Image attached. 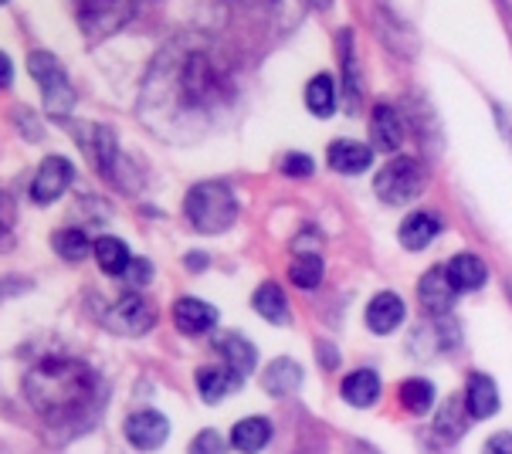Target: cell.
I'll use <instances>...</instances> for the list:
<instances>
[{"instance_id": "cell-1", "label": "cell", "mask_w": 512, "mask_h": 454, "mask_svg": "<svg viewBox=\"0 0 512 454\" xmlns=\"http://www.w3.org/2000/svg\"><path fill=\"white\" fill-rule=\"evenodd\" d=\"M146 116L150 112H177L180 119L190 112H204L214 106H228L231 82L218 68L214 48L207 45H170L167 55L156 61L150 82H146Z\"/></svg>"}, {"instance_id": "cell-2", "label": "cell", "mask_w": 512, "mask_h": 454, "mask_svg": "<svg viewBox=\"0 0 512 454\" xmlns=\"http://www.w3.org/2000/svg\"><path fill=\"white\" fill-rule=\"evenodd\" d=\"M24 397L31 400L34 414L45 421L51 431L82 434L102 410V380L92 366L51 356L41 360L24 377Z\"/></svg>"}, {"instance_id": "cell-3", "label": "cell", "mask_w": 512, "mask_h": 454, "mask_svg": "<svg viewBox=\"0 0 512 454\" xmlns=\"http://www.w3.org/2000/svg\"><path fill=\"white\" fill-rule=\"evenodd\" d=\"M184 214L194 231L224 234L238 221V197H234V190L221 180L194 183L184 200Z\"/></svg>"}, {"instance_id": "cell-4", "label": "cell", "mask_w": 512, "mask_h": 454, "mask_svg": "<svg viewBox=\"0 0 512 454\" xmlns=\"http://www.w3.org/2000/svg\"><path fill=\"white\" fill-rule=\"evenodd\" d=\"M28 68L34 82H38L41 95H45V109L51 116H68L75 109V89L62 61L51 55V51H31Z\"/></svg>"}, {"instance_id": "cell-5", "label": "cell", "mask_w": 512, "mask_h": 454, "mask_svg": "<svg viewBox=\"0 0 512 454\" xmlns=\"http://www.w3.org/2000/svg\"><path fill=\"white\" fill-rule=\"evenodd\" d=\"M424 183H428V173H424L421 160H414V156H397V160H390L387 167L377 173L373 190H377V197L384 200V204L401 207L421 194Z\"/></svg>"}, {"instance_id": "cell-6", "label": "cell", "mask_w": 512, "mask_h": 454, "mask_svg": "<svg viewBox=\"0 0 512 454\" xmlns=\"http://www.w3.org/2000/svg\"><path fill=\"white\" fill-rule=\"evenodd\" d=\"M78 24H82L85 38L89 41H102L109 34H116L129 17L136 14V4H109V0H89V4L75 7Z\"/></svg>"}, {"instance_id": "cell-7", "label": "cell", "mask_w": 512, "mask_h": 454, "mask_svg": "<svg viewBox=\"0 0 512 454\" xmlns=\"http://www.w3.org/2000/svg\"><path fill=\"white\" fill-rule=\"evenodd\" d=\"M153 322H156V309L143 295H123L106 312V326L119 336H143L153 329Z\"/></svg>"}, {"instance_id": "cell-8", "label": "cell", "mask_w": 512, "mask_h": 454, "mask_svg": "<svg viewBox=\"0 0 512 454\" xmlns=\"http://www.w3.org/2000/svg\"><path fill=\"white\" fill-rule=\"evenodd\" d=\"M72 177H75L72 160H65V156H48L31 180V200L34 204H51V200H58L65 194Z\"/></svg>"}, {"instance_id": "cell-9", "label": "cell", "mask_w": 512, "mask_h": 454, "mask_svg": "<svg viewBox=\"0 0 512 454\" xmlns=\"http://www.w3.org/2000/svg\"><path fill=\"white\" fill-rule=\"evenodd\" d=\"M170 438V421L160 410H136L126 421V441L140 451H156L163 448Z\"/></svg>"}, {"instance_id": "cell-10", "label": "cell", "mask_w": 512, "mask_h": 454, "mask_svg": "<svg viewBox=\"0 0 512 454\" xmlns=\"http://www.w3.org/2000/svg\"><path fill=\"white\" fill-rule=\"evenodd\" d=\"M455 295H458V288L451 285L445 265H435L418 282V302L424 312H431V316H445L451 305H455Z\"/></svg>"}, {"instance_id": "cell-11", "label": "cell", "mask_w": 512, "mask_h": 454, "mask_svg": "<svg viewBox=\"0 0 512 454\" xmlns=\"http://www.w3.org/2000/svg\"><path fill=\"white\" fill-rule=\"evenodd\" d=\"M404 299L394 292H380L373 295L370 305H367V329L377 336H390L397 326L404 322Z\"/></svg>"}, {"instance_id": "cell-12", "label": "cell", "mask_w": 512, "mask_h": 454, "mask_svg": "<svg viewBox=\"0 0 512 454\" xmlns=\"http://www.w3.org/2000/svg\"><path fill=\"white\" fill-rule=\"evenodd\" d=\"M173 322H177L180 333L187 336H204L218 326V309L201 299H180L173 305Z\"/></svg>"}, {"instance_id": "cell-13", "label": "cell", "mask_w": 512, "mask_h": 454, "mask_svg": "<svg viewBox=\"0 0 512 454\" xmlns=\"http://www.w3.org/2000/svg\"><path fill=\"white\" fill-rule=\"evenodd\" d=\"M370 163H373V150L367 143H357V139H336V143H329V167L336 173L357 177V173L370 170Z\"/></svg>"}, {"instance_id": "cell-14", "label": "cell", "mask_w": 512, "mask_h": 454, "mask_svg": "<svg viewBox=\"0 0 512 454\" xmlns=\"http://www.w3.org/2000/svg\"><path fill=\"white\" fill-rule=\"evenodd\" d=\"M373 146H377L380 153H394L401 150L404 143V122H401V112L394 106H387V102H380L377 109H373Z\"/></svg>"}, {"instance_id": "cell-15", "label": "cell", "mask_w": 512, "mask_h": 454, "mask_svg": "<svg viewBox=\"0 0 512 454\" xmlns=\"http://www.w3.org/2000/svg\"><path fill=\"white\" fill-rule=\"evenodd\" d=\"M465 407H468V417H475V421H485V417H492L499 410V390L489 373H472V377H468Z\"/></svg>"}, {"instance_id": "cell-16", "label": "cell", "mask_w": 512, "mask_h": 454, "mask_svg": "<svg viewBox=\"0 0 512 454\" xmlns=\"http://www.w3.org/2000/svg\"><path fill=\"white\" fill-rule=\"evenodd\" d=\"M262 387L272 397H292L295 390L302 387V366L295 360H289V356H279V360H272L265 366Z\"/></svg>"}, {"instance_id": "cell-17", "label": "cell", "mask_w": 512, "mask_h": 454, "mask_svg": "<svg viewBox=\"0 0 512 454\" xmlns=\"http://www.w3.org/2000/svg\"><path fill=\"white\" fill-rule=\"evenodd\" d=\"M441 234V217L435 211H414L401 224V244L407 251H424Z\"/></svg>"}, {"instance_id": "cell-18", "label": "cell", "mask_w": 512, "mask_h": 454, "mask_svg": "<svg viewBox=\"0 0 512 454\" xmlns=\"http://www.w3.org/2000/svg\"><path fill=\"white\" fill-rule=\"evenodd\" d=\"M214 349H218V356L224 363H228V370L234 373V377H248L251 370H255V346L248 343L241 333H228L221 336L218 343H214Z\"/></svg>"}, {"instance_id": "cell-19", "label": "cell", "mask_w": 512, "mask_h": 454, "mask_svg": "<svg viewBox=\"0 0 512 454\" xmlns=\"http://www.w3.org/2000/svg\"><path fill=\"white\" fill-rule=\"evenodd\" d=\"M268 441H272V421L265 417H245L231 427V448L241 454H258Z\"/></svg>"}, {"instance_id": "cell-20", "label": "cell", "mask_w": 512, "mask_h": 454, "mask_svg": "<svg viewBox=\"0 0 512 454\" xmlns=\"http://www.w3.org/2000/svg\"><path fill=\"white\" fill-rule=\"evenodd\" d=\"M238 387H241V377H234L228 366H224V370L221 366H201V370H197V394H201L207 404H218V400L234 394Z\"/></svg>"}, {"instance_id": "cell-21", "label": "cell", "mask_w": 512, "mask_h": 454, "mask_svg": "<svg viewBox=\"0 0 512 454\" xmlns=\"http://www.w3.org/2000/svg\"><path fill=\"white\" fill-rule=\"evenodd\" d=\"M445 268H448L451 285H455L458 292H475V288H482L485 278H489V268H485V261L475 258V255H468V251L455 255Z\"/></svg>"}, {"instance_id": "cell-22", "label": "cell", "mask_w": 512, "mask_h": 454, "mask_svg": "<svg viewBox=\"0 0 512 454\" xmlns=\"http://www.w3.org/2000/svg\"><path fill=\"white\" fill-rule=\"evenodd\" d=\"M251 309H255L265 322H272V326H285V322H289V302H285V292L275 282H265L255 288Z\"/></svg>"}, {"instance_id": "cell-23", "label": "cell", "mask_w": 512, "mask_h": 454, "mask_svg": "<svg viewBox=\"0 0 512 454\" xmlns=\"http://www.w3.org/2000/svg\"><path fill=\"white\" fill-rule=\"evenodd\" d=\"M340 61H343L346 109L357 112V106H360V61H357V45H353V31L340 34Z\"/></svg>"}, {"instance_id": "cell-24", "label": "cell", "mask_w": 512, "mask_h": 454, "mask_svg": "<svg viewBox=\"0 0 512 454\" xmlns=\"http://www.w3.org/2000/svg\"><path fill=\"white\" fill-rule=\"evenodd\" d=\"M380 397V377L373 370H353L343 380V400L350 407H373Z\"/></svg>"}, {"instance_id": "cell-25", "label": "cell", "mask_w": 512, "mask_h": 454, "mask_svg": "<svg viewBox=\"0 0 512 454\" xmlns=\"http://www.w3.org/2000/svg\"><path fill=\"white\" fill-rule=\"evenodd\" d=\"M95 258H99V268L106 275L126 278L129 265H133V255H129L126 241H119V238H95Z\"/></svg>"}, {"instance_id": "cell-26", "label": "cell", "mask_w": 512, "mask_h": 454, "mask_svg": "<svg viewBox=\"0 0 512 454\" xmlns=\"http://www.w3.org/2000/svg\"><path fill=\"white\" fill-rule=\"evenodd\" d=\"M465 400H448L441 407L438 421H435V438L441 444H455L458 438L465 434V424H468V407H462Z\"/></svg>"}, {"instance_id": "cell-27", "label": "cell", "mask_w": 512, "mask_h": 454, "mask_svg": "<svg viewBox=\"0 0 512 454\" xmlns=\"http://www.w3.org/2000/svg\"><path fill=\"white\" fill-rule=\"evenodd\" d=\"M306 106H309L312 116H319V119L333 116V109H336V82H333V75L309 78V85H306Z\"/></svg>"}, {"instance_id": "cell-28", "label": "cell", "mask_w": 512, "mask_h": 454, "mask_svg": "<svg viewBox=\"0 0 512 454\" xmlns=\"http://www.w3.org/2000/svg\"><path fill=\"white\" fill-rule=\"evenodd\" d=\"M51 248H55V255L62 261H82L95 244L85 238L78 227H65V231H55V238H51Z\"/></svg>"}, {"instance_id": "cell-29", "label": "cell", "mask_w": 512, "mask_h": 454, "mask_svg": "<svg viewBox=\"0 0 512 454\" xmlns=\"http://www.w3.org/2000/svg\"><path fill=\"white\" fill-rule=\"evenodd\" d=\"M323 275H326V265H323V258L319 255H299L292 261V268H289V278H292V285H299V288H306V292H312V288H319V282H323Z\"/></svg>"}, {"instance_id": "cell-30", "label": "cell", "mask_w": 512, "mask_h": 454, "mask_svg": "<svg viewBox=\"0 0 512 454\" xmlns=\"http://www.w3.org/2000/svg\"><path fill=\"white\" fill-rule=\"evenodd\" d=\"M401 404L404 410H411V414H428V410L435 407V387L421 377L407 380L401 387Z\"/></svg>"}, {"instance_id": "cell-31", "label": "cell", "mask_w": 512, "mask_h": 454, "mask_svg": "<svg viewBox=\"0 0 512 454\" xmlns=\"http://www.w3.org/2000/svg\"><path fill=\"white\" fill-rule=\"evenodd\" d=\"M224 448H228V444H224L221 434L211 431V427H207V431H201L194 441H190V454H224Z\"/></svg>"}, {"instance_id": "cell-32", "label": "cell", "mask_w": 512, "mask_h": 454, "mask_svg": "<svg viewBox=\"0 0 512 454\" xmlns=\"http://www.w3.org/2000/svg\"><path fill=\"white\" fill-rule=\"evenodd\" d=\"M312 170H316V163H312V156H306V153H285L282 156L285 177H312Z\"/></svg>"}, {"instance_id": "cell-33", "label": "cell", "mask_w": 512, "mask_h": 454, "mask_svg": "<svg viewBox=\"0 0 512 454\" xmlns=\"http://www.w3.org/2000/svg\"><path fill=\"white\" fill-rule=\"evenodd\" d=\"M126 282L133 288L153 282V265L146 258H133V265H129V272H126Z\"/></svg>"}, {"instance_id": "cell-34", "label": "cell", "mask_w": 512, "mask_h": 454, "mask_svg": "<svg viewBox=\"0 0 512 454\" xmlns=\"http://www.w3.org/2000/svg\"><path fill=\"white\" fill-rule=\"evenodd\" d=\"M482 454H512V434H496V438H489Z\"/></svg>"}, {"instance_id": "cell-35", "label": "cell", "mask_w": 512, "mask_h": 454, "mask_svg": "<svg viewBox=\"0 0 512 454\" xmlns=\"http://www.w3.org/2000/svg\"><path fill=\"white\" fill-rule=\"evenodd\" d=\"M496 119H499V129H502V136L512 143V109L506 106H496Z\"/></svg>"}, {"instance_id": "cell-36", "label": "cell", "mask_w": 512, "mask_h": 454, "mask_svg": "<svg viewBox=\"0 0 512 454\" xmlns=\"http://www.w3.org/2000/svg\"><path fill=\"white\" fill-rule=\"evenodd\" d=\"M319 356H323V366H326V370H333V366H336V353H333V346L323 343V346H319Z\"/></svg>"}, {"instance_id": "cell-37", "label": "cell", "mask_w": 512, "mask_h": 454, "mask_svg": "<svg viewBox=\"0 0 512 454\" xmlns=\"http://www.w3.org/2000/svg\"><path fill=\"white\" fill-rule=\"evenodd\" d=\"M0 72H4V89L14 82V68H11V58L7 55H0Z\"/></svg>"}, {"instance_id": "cell-38", "label": "cell", "mask_w": 512, "mask_h": 454, "mask_svg": "<svg viewBox=\"0 0 512 454\" xmlns=\"http://www.w3.org/2000/svg\"><path fill=\"white\" fill-rule=\"evenodd\" d=\"M187 265H190V272H204L207 255H197V251H194V255H187Z\"/></svg>"}, {"instance_id": "cell-39", "label": "cell", "mask_w": 512, "mask_h": 454, "mask_svg": "<svg viewBox=\"0 0 512 454\" xmlns=\"http://www.w3.org/2000/svg\"><path fill=\"white\" fill-rule=\"evenodd\" d=\"M350 454H377L373 448H367V444H353V451Z\"/></svg>"}, {"instance_id": "cell-40", "label": "cell", "mask_w": 512, "mask_h": 454, "mask_svg": "<svg viewBox=\"0 0 512 454\" xmlns=\"http://www.w3.org/2000/svg\"><path fill=\"white\" fill-rule=\"evenodd\" d=\"M509 292H512V282H509Z\"/></svg>"}]
</instances>
